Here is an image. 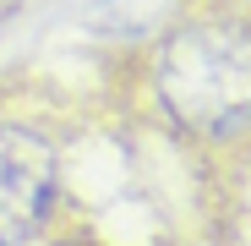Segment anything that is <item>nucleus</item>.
<instances>
[{
	"label": "nucleus",
	"mask_w": 251,
	"mask_h": 246,
	"mask_svg": "<svg viewBox=\"0 0 251 246\" xmlns=\"http://www.w3.org/2000/svg\"><path fill=\"white\" fill-rule=\"evenodd\" d=\"M60 197L55 148L27 126H0V246H27L44 235Z\"/></svg>",
	"instance_id": "f03ea898"
},
{
	"label": "nucleus",
	"mask_w": 251,
	"mask_h": 246,
	"mask_svg": "<svg viewBox=\"0 0 251 246\" xmlns=\"http://www.w3.org/2000/svg\"><path fill=\"white\" fill-rule=\"evenodd\" d=\"M153 93L197 137H235L246 126L251 71H246V33L191 22L170 33V44L153 60Z\"/></svg>",
	"instance_id": "f257e3e1"
}]
</instances>
